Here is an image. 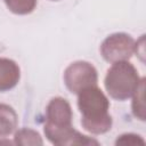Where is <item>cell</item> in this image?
<instances>
[{
	"instance_id": "obj_2",
	"label": "cell",
	"mask_w": 146,
	"mask_h": 146,
	"mask_svg": "<svg viewBox=\"0 0 146 146\" xmlns=\"http://www.w3.org/2000/svg\"><path fill=\"white\" fill-rule=\"evenodd\" d=\"M141 79L136 67L130 62L123 60L112 64L107 70L104 84L110 97L116 100H125L132 97Z\"/></svg>"
},
{
	"instance_id": "obj_3",
	"label": "cell",
	"mask_w": 146,
	"mask_h": 146,
	"mask_svg": "<svg viewBox=\"0 0 146 146\" xmlns=\"http://www.w3.org/2000/svg\"><path fill=\"white\" fill-rule=\"evenodd\" d=\"M98 73L95 66L86 60H78L70 64L64 72V83L66 88L78 95L82 90L97 86Z\"/></svg>"
},
{
	"instance_id": "obj_10",
	"label": "cell",
	"mask_w": 146,
	"mask_h": 146,
	"mask_svg": "<svg viewBox=\"0 0 146 146\" xmlns=\"http://www.w3.org/2000/svg\"><path fill=\"white\" fill-rule=\"evenodd\" d=\"M144 90H145V80L144 78L141 79V82L140 84L138 86L137 90L135 91V94L132 95V105H131V108H132V113L133 115L144 121L145 120V102H144Z\"/></svg>"
},
{
	"instance_id": "obj_14",
	"label": "cell",
	"mask_w": 146,
	"mask_h": 146,
	"mask_svg": "<svg viewBox=\"0 0 146 146\" xmlns=\"http://www.w3.org/2000/svg\"><path fill=\"white\" fill-rule=\"evenodd\" d=\"M52 1H58V0H52Z\"/></svg>"
},
{
	"instance_id": "obj_4",
	"label": "cell",
	"mask_w": 146,
	"mask_h": 146,
	"mask_svg": "<svg viewBox=\"0 0 146 146\" xmlns=\"http://www.w3.org/2000/svg\"><path fill=\"white\" fill-rule=\"evenodd\" d=\"M136 41L127 33H113L108 35L100 44V55L103 58L113 64L129 60L135 52Z\"/></svg>"
},
{
	"instance_id": "obj_11",
	"label": "cell",
	"mask_w": 146,
	"mask_h": 146,
	"mask_svg": "<svg viewBox=\"0 0 146 146\" xmlns=\"http://www.w3.org/2000/svg\"><path fill=\"white\" fill-rule=\"evenodd\" d=\"M7 8L16 15L31 14L36 6L38 0H3Z\"/></svg>"
},
{
	"instance_id": "obj_8",
	"label": "cell",
	"mask_w": 146,
	"mask_h": 146,
	"mask_svg": "<svg viewBox=\"0 0 146 146\" xmlns=\"http://www.w3.org/2000/svg\"><path fill=\"white\" fill-rule=\"evenodd\" d=\"M17 124L18 116L15 110L7 104H0V137L5 138L14 133Z\"/></svg>"
},
{
	"instance_id": "obj_1",
	"label": "cell",
	"mask_w": 146,
	"mask_h": 146,
	"mask_svg": "<svg viewBox=\"0 0 146 146\" xmlns=\"http://www.w3.org/2000/svg\"><path fill=\"white\" fill-rule=\"evenodd\" d=\"M78 108L81 113V125L92 135H103L112 128L108 113L110 100L97 87H89L78 94Z\"/></svg>"
},
{
	"instance_id": "obj_7",
	"label": "cell",
	"mask_w": 146,
	"mask_h": 146,
	"mask_svg": "<svg viewBox=\"0 0 146 146\" xmlns=\"http://www.w3.org/2000/svg\"><path fill=\"white\" fill-rule=\"evenodd\" d=\"M21 78L18 64L6 57H0V92L8 91L17 86Z\"/></svg>"
},
{
	"instance_id": "obj_9",
	"label": "cell",
	"mask_w": 146,
	"mask_h": 146,
	"mask_svg": "<svg viewBox=\"0 0 146 146\" xmlns=\"http://www.w3.org/2000/svg\"><path fill=\"white\" fill-rule=\"evenodd\" d=\"M14 143L21 146H41L43 145V140L40 133L35 130L23 128L15 131Z\"/></svg>"
},
{
	"instance_id": "obj_6",
	"label": "cell",
	"mask_w": 146,
	"mask_h": 146,
	"mask_svg": "<svg viewBox=\"0 0 146 146\" xmlns=\"http://www.w3.org/2000/svg\"><path fill=\"white\" fill-rule=\"evenodd\" d=\"M72 117L73 113L70 103L63 97H55L47 105L44 125L52 128L71 127Z\"/></svg>"
},
{
	"instance_id": "obj_13",
	"label": "cell",
	"mask_w": 146,
	"mask_h": 146,
	"mask_svg": "<svg viewBox=\"0 0 146 146\" xmlns=\"http://www.w3.org/2000/svg\"><path fill=\"white\" fill-rule=\"evenodd\" d=\"M2 144H10L8 140H5V139H2L1 137H0V145H2Z\"/></svg>"
},
{
	"instance_id": "obj_5",
	"label": "cell",
	"mask_w": 146,
	"mask_h": 146,
	"mask_svg": "<svg viewBox=\"0 0 146 146\" xmlns=\"http://www.w3.org/2000/svg\"><path fill=\"white\" fill-rule=\"evenodd\" d=\"M44 136L47 139L57 146H73V145H82V146H90V145H99V143L86 135H82L78 130H75L72 125L66 128H52L44 125L43 128Z\"/></svg>"
},
{
	"instance_id": "obj_12",
	"label": "cell",
	"mask_w": 146,
	"mask_h": 146,
	"mask_svg": "<svg viewBox=\"0 0 146 146\" xmlns=\"http://www.w3.org/2000/svg\"><path fill=\"white\" fill-rule=\"evenodd\" d=\"M145 144V140L139 136V135H136V133H124V135H121L116 141H115V145H124V146H138V145H144Z\"/></svg>"
}]
</instances>
